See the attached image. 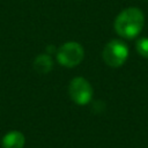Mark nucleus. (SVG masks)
<instances>
[{
    "mask_svg": "<svg viewBox=\"0 0 148 148\" xmlns=\"http://www.w3.org/2000/svg\"><path fill=\"white\" fill-rule=\"evenodd\" d=\"M114 30L125 39H133L142 31L145 15L138 7H128L121 10L114 20Z\"/></svg>",
    "mask_w": 148,
    "mask_h": 148,
    "instance_id": "nucleus-1",
    "label": "nucleus"
},
{
    "mask_svg": "<svg viewBox=\"0 0 148 148\" xmlns=\"http://www.w3.org/2000/svg\"><path fill=\"white\" fill-rule=\"evenodd\" d=\"M102 57L108 66L120 67L128 58V46L120 39H112L104 46Z\"/></svg>",
    "mask_w": 148,
    "mask_h": 148,
    "instance_id": "nucleus-2",
    "label": "nucleus"
},
{
    "mask_svg": "<svg viewBox=\"0 0 148 148\" xmlns=\"http://www.w3.org/2000/svg\"><path fill=\"white\" fill-rule=\"evenodd\" d=\"M84 58V50L76 42H67L57 50V60L64 67H75Z\"/></svg>",
    "mask_w": 148,
    "mask_h": 148,
    "instance_id": "nucleus-3",
    "label": "nucleus"
},
{
    "mask_svg": "<svg viewBox=\"0 0 148 148\" xmlns=\"http://www.w3.org/2000/svg\"><path fill=\"white\" fill-rule=\"evenodd\" d=\"M68 92L71 99L74 103H76L77 105H86L91 101L94 90L88 80L77 76L71 81L68 87Z\"/></svg>",
    "mask_w": 148,
    "mask_h": 148,
    "instance_id": "nucleus-4",
    "label": "nucleus"
},
{
    "mask_svg": "<svg viewBox=\"0 0 148 148\" xmlns=\"http://www.w3.org/2000/svg\"><path fill=\"white\" fill-rule=\"evenodd\" d=\"M25 143V138L20 131H10L2 138L3 148H23Z\"/></svg>",
    "mask_w": 148,
    "mask_h": 148,
    "instance_id": "nucleus-5",
    "label": "nucleus"
},
{
    "mask_svg": "<svg viewBox=\"0 0 148 148\" xmlns=\"http://www.w3.org/2000/svg\"><path fill=\"white\" fill-rule=\"evenodd\" d=\"M52 67H53V61L47 53L39 54L34 60V68L39 74H47L52 69Z\"/></svg>",
    "mask_w": 148,
    "mask_h": 148,
    "instance_id": "nucleus-6",
    "label": "nucleus"
},
{
    "mask_svg": "<svg viewBox=\"0 0 148 148\" xmlns=\"http://www.w3.org/2000/svg\"><path fill=\"white\" fill-rule=\"evenodd\" d=\"M135 47H136L138 53L141 57L148 59V37H141V38H139L136 40Z\"/></svg>",
    "mask_w": 148,
    "mask_h": 148,
    "instance_id": "nucleus-7",
    "label": "nucleus"
}]
</instances>
